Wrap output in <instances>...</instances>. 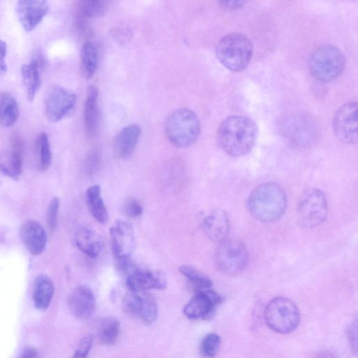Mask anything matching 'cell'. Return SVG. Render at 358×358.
<instances>
[{
    "mask_svg": "<svg viewBox=\"0 0 358 358\" xmlns=\"http://www.w3.org/2000/svg\"><path fill=\"white\" fill-rule=\"evenodd\" d=\"M122 211L127 217H136L141 215L143 208L137 200L131 198L126 200L124 203Z\"/></svg>",
    "mask_w": 358,
    "mask_h": 358,
    "instance_id": "cell-36",
    "label": "cell"
},
{
    "mask_svg": "<svg viewBox=\"0 0 358 358\" xmlns=\"http://www.w3.org/2000/svg\"><path fill=\"white\" fill-rule=\"evenodd\" d=\"M252 44L242 33L232 32L217 43L215 53L220 63L229 70L241 71L248 65L252 55Z\"/></svg>",
    "mask_w": 358,
    "mask_h": 358,
    "instance_id": "cell-3",
    "label": "cell"
},
{
    "mask_svg": "<svg viewBox=\"0 0 358 358\" xmlns=\"http://www.w3.org/2000/svg\"><path fill=\"white\" fill-rule=\"evenodd\" d=\"M76 94L62 86L52 85L48 91L44 103L47 120L57 122L67 116L74 108Z\"/></svg>",
    "mask_w": 358,
    "mask_h": 358,
    "instance_id": "cell-9",
    "label": "cell"
},
{
    "mask_svg": "<svg viewBox=\"0 0 358 358\" xmlns=\"http://www.w3.org/2000/svg\"><path fill=\"white\" fill-rule=\"evenodd\" d=\"M299 225L312 229L320 225L327 217L328 206L324 194L317 188H310L301 196L297 208Z\"/></svg>",
    "mask_w": 358,
    "mask_h": 358,
    "instance_id": "cell-7",
    "label": "cell"
},
{
    "mask_svg": "<svg viewBox=\"0 0 358 358\" xmlns=\"http://www.w3.org/2000/svg\"><path fill=\"white\" fill-rule=\"evenodd\" d=\"M141 136V127L136 124L126 126L115 137L113 151L115 155L124 159L131 156Z\"/></svg>",
    "mask_w": 358,
    "mask_h": 358,
    "instance_id": "cell-20",
    "label": "cell"
},
{
    "mask_svg": "<svg viewBox=\"0 0 358 358\" xmlns=\"http://www.w3.org/2000/svg\"><path fill=\"white\" fill-rule=\"evenodd\" d=\"M98 64L96 46L90 41L83 43L80 50V69L83 76L90 79L95 73Z\"/></svg>",
    "mask_w": 358,
    "mask_h": 358,
    "instance_id": "cell-27",
    "label": "cell"
},
{
    "mask_svg": "<svg viewBox=\"0 0 358 358\" xmlns=\"http://www.w3.org/2000/svg\"><path fill=\"white\" fill-rule=\"evenodd\" d=\"M20 358H38V351L33 346H25Z\"/></svg>",
    "mask_w": 358,
    "mask_h": 358,
    "instance_id": "cell-39",
    "label": "cell"
},
{
    "mask_svg": "<svg viewBox=\"0 0 358 358\" xmlns=\"http://www.w3.org/2000/svg\"><path fill=\"white\" fill-rule=\"evenodd\" d=\"M179 271L197 288V291L209 289L213 286L210 278L194 267L182 265Z\"/></svg>",
    "mask_w": 358,
    "mask_h": 358,
    "instance_id": "cell-31",
    "label": "cell"
},
{
    "mask_svg": "<svg viewBox=\"0 0 358 358\" xmlns=\"http://www.w3.org/2000/svg\"><path fill=\"white\" fill-rule=\"evenodd\" d=\"M257 136V127L250 118L233 115L221 122L217 133V141L227 155L238 157L250 152Z\"/></svg>",
    "mask_w": 358,
    "mask_h": 358,
    "instance_id": "cell-1",
    "label": "cell"
},
{
    "mask_svg": "<svg viewBox=\"0 0 358 358\" xmlns=\"http://www.w3.org/2000/svg\"><path fill=\"white\" fill-rule=\"evenodd\" d=\"M101 153L98 150H92L86 159V171L90 176L94 175L99 170L101 164Z\"/></svg>",
    "mask_w": 358,
    "mask_h": 358,
    "instance_id": "cell-35",
    "label": "cell"
},
{
    "mask_svg": "<svg viewBox=\"0 0 358 358\" xmlns=\"http://www.w3.org/2000/svg\"><path fill=\"white\" fill-rule=\"evenodd\" d=\"M333 129L336 137L345 143L357 142V103L350 101L341 106L333 119Z\"/></svg>",
    "mask_w": 358,
    "mask_h": 358,
    "instance_id": "cell-10",
    "label": "cell"
},
{
    "mask_svg": "<svg viewBox=\"0 0 358 358\" xmlns=\"http://www.w3.org/2000/svg\"><path fill=\"white\" fill-rule=\"evenodd\" d=\"M348 338L351 347L356 352L357 349V320L352 322L348 329Z\"/></svg>",
    "mask_w": 358,
    "mask_h": 358,
    "instance_id": "cell-37",
    "label": "cell"
},
{
    "mask_svg": "<svg viewBox=\"0 0 358 358\" xmlns=\"http://www.w3.org/2000/svg\"><path fill=\"white\" fill-rule=\"evenodd\" d=\"M111 250L115 259L130 258L136 248L133 225L122 219L116 220L109 230Z\"/></svg>",
    "mask_w": 358,
    "mask_h": 358,
    "instance_id": "cell-12",
    "label": "cell"
},
{
    "mask_svg": "<svg viewBox=\"0 0 358 358\" xmlns=\"http://www.w3.org/2000/svg\"><path fill=\"white\" fill-rule=\"evenodd\" d=\"M55 294L52 279L46 274L38 275L34 282L32 299L35 308L44 311L49 307Z\"/></svg>",
    "mask_w": 358,
    "mask_h": 358,
    "instance_id": "cell-22",
    "label": "cell"
},
{
    "mask_svg": "<svg viewBox=\"0 0 358 358\" xmlns=\"http://www.w3.org/2000/svg\"><path fill=\"white\" fill-rule=\"evenodd\" d=\"M308 65L314 78L322 82H329L342 73L345 66V59L337 47L323 45L312 52Z\"/></svg>",
    "mask_w": 358,
    "mask_h": 358,
    "instance_id": "cell-5",
    "label": "cell"
},
{
    "mask_svg": "<svg viewBox=\"0 0 358 358\" xmlns=\"http://www.w3.org/2000/svg\"><path fill=\"white\" fill-rule=\"evenodd\" d=\"M222 296L211 288L199 290L185 305L183 312L189 319L208 320L213 317Z\"/></svg>",
    "mask_w": 358,
    "mask_h": 358,
    "instance_id": "cell-13",
    "label": "cell"
},
{
    "mask_svg": "<svg viewBox=\"0 0 358 358\" xmlns=\"http://www.w3.org/2000/svg\"><path fill=\"white\" fill-rule=\"evenodd\" d=\"M120 331V323L119 320L113 317L102 319L98 327V337L100 342L106 345H110L117 340Z\"/></svg>",
    "mask_w": 358,
    "mask_h": 358,
    "instance_id": "cell-28",
    "label": "cell"
},
{
    "mask_svg": "<svg viewBox=\"0 0 358 358\" xmlns=\"http://www.w3.org/2000/svg\"><path fill=\"white\" fill-rule=\"evenodd\" d=\"M264 319L268 327L280 334H289L300 322V313L291 299L278 296L271 300L264 310Z\"/></svg>",
    "mask_w": 358,
    "mask_h": 358,
    "instance_id": "cell-6",
    "label": "cell"
},
{
    "mask_svg": "<svg viewBox=\"0 0 358 358\" xmlns=\"http://www.w3.org/2000/svg\"><path fill=\"white\" fill-rule=\"evenodd\" d=\"M220 271L234 276L241 273L248 262V252L245 245L235 239L224 240L220 244L215 255Z\"/></svg>",
    "mask_w": 358,
    "mask_h": 358,
    "instance_id": "cell-8",
    "label": "cell"
},
{
    "mask_svg": "<svg viewBox=\"0 0 358 358\" xmlns=\"http://www.w3.org/2000/svg\"><path fill=\"white\" fill-rule=\"evenodd\" d=\"M20 110L15 97L8 92L0 94V125L13 126L18 119Z\"/></svg>",
    "mask_w": 358,
    "mask_h": 358,
    "instance_id": "cell-25",
    "label": "cell"
},
{
    "mask_svg": "<svg viewBox=\"0 0 358 358\" xmlns=\"http://www.w3.org/2000/svg\"><path fill=\"white\" fill-rule=\"evenodd\" d=\"M98 89L94 85L89 87L84 106L85 129L87 135L94 136L98 130L99 116L97 105Z\"/></svg>",
    "mask_w": 358,
    "mask_h": 358,
    "instance_id": "cell-24",
    "label": "cell"
},
{
    "mask_svg": "<svg viewBox=\"0 0 358 358\" xmlns=\"http://www.w3.org/2000/svg\"><path fill=\"white\" fill-rule=\"evenodd\" d=\"M86 203L91 215L96 220L105 223L108 220V212L101 196L99 185L89 187L86 192Z\"/></svg>",
    "mask_w": 358,
    "mask_h": 358,
    "instance_id": "cell-26",
    "label": "cell"
},
{
    "mask_svg": "<svg viewBox=\"0 0 358 358\" xmlns=\"http://www.w3.org/2000/svg\"><path fill=\"white\" fill-rule=\"evenodd\" d=\"M20 74L26 91L27 99L32 101L41 88V78L38 60L33 59L20 67Z\"/></svg>",
    "mask_w": 358,
    "mask_h": 358,
    "instance_id": "cell-23",
    "label": "cell"
},
{
    "mask_svg": "<svg viewBox=\"0 0 358 358\" xmlns=\"http://www.w3.org/2000/svg\"><path fill=\"white\" fill-rule=\"evenodd\" d=\"M245 3V1H222L220 4L226 9H236L242 7Z\"/></svg>",
    "mask_w": 358,
    "mask_h": 358,
    "instance_id": "cell-40",
    "label": "cell"
},
{
    "mask_svg": "<svg viewBox=\"0 0 358 358\" xmlns=\"http://www.w3.org/2000/svg\"><path fill=\"white\" fill-rule=\"evenodd\" d=\"M49 10L48 1L43 0H22L16 3V13L24 29L34 30L43 20Z\"/></svg>",
    "mask_w": 358,
    "mask_h": 358,
    "instance_id": "cell-15",
    "label": "cell"
},
{
    "mask_svg": "<svg viewBox=\"0 0 358 358\" xmlns=\"http://www.w3.org/2000/svg\"><path fill=\"white\" fill-rule=\"evenodd\" d=\"M287 208L284 189L274 182H266L257 187L248 199V208L257 220L273 222L279 220Z\"/></svg>",
    "mask_w": 358,
    "mask_h": 358,
    "instance_id": "cell-2",
    "label": "cell"
},
{
    "mask_svg": "<svg viewBox=\"0 0 358 358\" xmlns=\"http://www.w3.org/2000/svg\"><path fill=\"white\" fill-rule=\"evenodd\" d=\"M75 242L78 248L91 258H96L102 248L99 234L90 225H79L75 234Z\"/></svg>",
    "mask_w": 358,
    "mask_h": 358,
    "instance_id": "cell-21",
    "label": "cell"
},
{
    "mask_svg": "<svg viewBox=\"0 0 358 358\" xmlns=\"http://www.w3.org/2000/svg\"><path fill=\"white\" fill-rule=\"evenodd\" d=\"M24 158V143L22 138L15 135L11 138L8 150L0 169L6 175L17 178L22 173Z\"/></svg>",
    "mask_w": 358,
    "mask_h": 358,
    "instance_id": "cell-19",
    "label": "cell"
},
{
    "mask_svg": "<svg viewBox=\"0 0 358 358\" xmlns=\"http://www.w3.org/2000/svg\"><path fill=\"white\" fill-rule=\"evenodd\" d=\"M93 336L85 335L80 341L78 346L71 358H87L92 348Z\"/></svg>",
    "mask_w": 358,
    "mask_h": 358,
    "instance_id": "cell-34",
    "label": "cell"
},
{
    "mask_svg": "<svg viewBox=\"0 0 358 358\" xmlns=\"http://www.w3.org/2000/svg\"><path fill=\"white\" fill-rule=\"evenodd\" d=\"M200 129L197 115L186 108L175 110L165 122V132L169 141L178 148L194 144L199 136Z\"/></svg>",
    "mask_w": 358,
    "mask_h": 358,
    "instance_id": "cell-4",
    "label": "cell"
},
{
    "mask_svg": "<svg viewBox=\"0 0 358 358\" xmlns=\"http://www.w3.org/2000/svg\"><path fill=\"white\" fill-rule=\"evenodd\" d=\"M230 228L229 218L222 209L213 210L203 220L202 229L211 241L222 242L228 236Z\"/></svg>",
    "mask_w": 358,
    "mask_h": 358,
    "instance_id": "cell-18",
    "label": "cell"
},
{
    "mask_svg": "<svg viewBox=\"0 0 358 358\" xmlns=\"http://www.w3.org/2000/svg\"><path fill=\"white\" fill-rule=\"evenodd\" d=\"M68 306L74 317L78 319L88 318L93 314L96 307L94 294L90 288L78 286L69 295Z\"/></svg>",
    "mask_w": 358,
    "mask_h": 358,
    "instance_id": "cell-17",
    "label": "cell"
},
{
    "mask_svg": "<svg viewBox=\"0 0 358 358\" xmlns=\"http://www.w3.org/2000/svg\"><path fill=\"white\" fill-rule=\"evenodd\" d=\"M105 1H81L78 6L77 19L80 26L86 20L101 15L106 8Z\"/></svg>",
    "mask_w": 358,
    "mask_h": 358,
    "instance_id": "cell-30",
    "label": "cell"
},
{
    "mask_svg": "<svg viewBox=\"0 0 358 358\" xmlns=\"http://www.w3.org/2000/svg\"><path fill=\"white\" fill-rule=\"evenodd\" d=\"M221 345V338L215 333H210L206 335L201 341V354L208 358H213L217 354Z\"/></svg>",
    "mask_w": 358,
    "mask_h": 358,
    "instance_id": "cell-32",
    "label": "cell"
},
{
    "mask_svg": "<svg viewBox=\"0 0 358 358\" xmlns=\"http://www.w3.org/2000/svg\"><path fill=\"white\" fill-rule=\"evenodd\" d=\"M7 52V45L4 41L0 38V76L4 74L7 71V64L6 62Z\"/></svg>",
    "mask_w": 358,
    "mask_h": 358,
    "instance_id": "cell-38",
    "label": "cell"
},
{
    "mask_svg": "<svg viewBox=\"0 0 358 358\" xmlns=\"http://www.w3.org/2000/svg\"><path fill=\"white\" fill-rule=\"evenodd\" d=\"M123 307L128 314L139 318L145 324H152L157 317V301L147 292L129 293L124 299Z\"/></svg>",
    "mask_w": 358,
    "mask_h": 358,
    "instance_id": "cell-11",
    "label": "cell"
},
{
    "mask_svg": "<svg viewBox=\"0 0 358 358\" xmlns=\"http://www.w3.org/2000/svg\"><path fill=\"white\" fill-rule=\"evenodd\" d=\"M37 165L40 170L46 171L52 162V152L49 138L45 132H41L35 141Z\"/></svg>",
    "mask_w": 358,
    "mask_h": 358,
    "instance_id": "cell-29",
    "label": "cell"
},
{
    "mask_svg": "<svg viewBox=\"0 0 358 358\" xmlns=\"http://www.w3.org/2000/svg\"><path fill=\"white\" fill-rule=\"evenodd\" d=\"M127 285L131 292H147L166 287L165 275L160 271L138 268L136 265L126 275Z\"/></svg>",
    "mask_w": 358,
    "mask_h": 358,
    "instance_id": "cell-14",
    "label": "cell"
},
{
    "mask_svg": "<svg viewBox=\"0 0 358 358\" xmlns=\"http://www.w3.org/2000/svg\"><path fill=\"white\" fill-rule=\"evenodd\" d=\"M59 203V199L54 197L48 207L46 220L48 228L51 232L54 231L57 227Z\"/></svg>",
    "mask_w": 358,
    "mask_h": 358,
    "instance_id": "cell-33",
    "label": "cell"
},
{
    "mask_svg": "<svg viewBox=\"0 0 358 358\" xmlns=\"http://www.w3.org/2000/svg\"><path fill=\"white\" fill-rule=\"evenodd\" d=\"M21 241L32 255H38L44 250L47 243V234L42 225L36 220H28L20 230Z\"/></svg>",
    "mask_w": 358,
    "mask_h": 358,
    "instance_id": "cell-16",
    "label": "cell"
},
{
    "mask_svg": "<svg viewBox=\"0 0 358 358\" xmlns=\"http://www.w3.org/2000/svg\"><path fill=\"white\" fill-rule=\"evenodd\" d=\"M313 358H338V357L334 352L325 350L320 352Z\"/></svg>",
    "mask_w": 358,
    "mask_h": 358,
    "instance_id": "cell-41",
    "label": "cell"
}]
</instances>
